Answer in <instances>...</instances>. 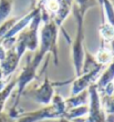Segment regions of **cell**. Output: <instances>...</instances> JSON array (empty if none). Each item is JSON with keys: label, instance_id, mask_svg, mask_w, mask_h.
Segmentation results:
<instances>
[{"label": "cell", "instance_id": "cell-20", "mask_svg": "<svg viewBox=\"0 0 114 122\" xmlns=\"http://www.w3.org/2000/svg\"><path fill=\"white\" fill-rule=\"evenodd\" d=\"M0 79H3V74H2V70H1V66H0Z\"/></svg>", "mask_w": 114, "mask_h": 122}, {"label": "cell", "instance_id": "cell-10", "mask_svg": "<svg viewBox=\"0 0 114 122\" xmlns=\"http://www.w3.org/2000/svg\"><path fill=\"white\" fill-rule=\"evenodd\" d=\"M65 102V107L67 109H71V108H76V107H82V106H88L89 104V92L88 90H84L82 92L74 94V96H70L69 98L64 99Z\"/></svg>", "mask_w": 114, "mask_h": 122}, {"label": "cell", "instance_id": "cell-2", "mask_svg": "<svg viewBox=\"0 0 114 122\" xmlns=\"http://www.w3.org/2000/svg\"><path fill=\"white\" fill-rule=\"evenodd\" d=\"M67 110L64 98L59 93H54L52 101L47 106L30 112H21L15 122H40L62 118Z\"/></svg>", "mask_w": 114, "mask_h": 122}, {"label": "cell", "instance_id": "cell-19", "mask_svg": "<svg viewBox=\"0 0 114 122\" xmlns=\"http://www.w3.org/2000/svg\"><path fill=\"white\" fill-rule=\"evenodd\" d=\"M7 86V81H6V79L3 78V79H0V91L1 90H3V88Z\"/></svg>", "mask_w": 114, "mask_h": 122}, {"label": "cell", "instance_id": "cell-8", "mask_svg": "<svg viewBox=\"0 0 114 122\" xmlns=\"http://www.w3.org/2000/svg\"><path fill=\"white\" fill-rule=\"evenodd\" d=\"M20 60H21V58L17 53L16 49H15V46H13L12 48L6 50L5 58H3V60L0 61V66H1V70H2V74L5 79L10 77L17 70Z\"/></svg>", "mask_w": 114, "mask_h": 122}, {"label": "cell", "instance_id": "cell-12", "mask_svg": "<svg viewBox=\"0 0 114 122\" xmlns=\"http://www.w3.org/2000/svg\"><path fill=\"white\" fill-rule=\"evenodd\" d=\"M100 32V37H101V41L106 42V43H111L114 40V28L109 25L106 21H102L99 28Z\"/></svg>", "mask_w": 114, "mask_h": 122}, {"label": "cell", "instance_id": "cell-3", "mask_svg": "<svg viewBox=\"0 0 114 122\" xmlns=\"http://www.w3.org/2000/svg\"><path fill=\"white\" fill-rule=\"evenodd\" d=\"M72 5L73 0H39L37 6L41 11L42 21L52 20L59 27V29L64 32L62 29V23L71 12Z\"/></svg>", "mask_w": 114, "mask_h": 122}, {"label": "cell", "instance_id": "cell-7", "mask_svg": "<svg viewBox=\"0 0 114 122\" xmlns=\"http://www.w3.org/2000/svg\"><path fill=\"white\" fill-rule=\"evenodd\" d=\"M103 68H104L103 66H98L96 68L88 71V72L81 73L79 77H75V79L73 80L72 84H71L70 96H74V94H78V93L82 92L84 90H88V88L91 84L95 83L98 81Z\"/></svg>", "mask_w": 114, "mask_h": 122}, {"label": "cell", "instance_id": "cell-16", "mask_svg": "<svg viewBox=\"0 0 114 122\" xmlns=\"http://www.w3.org/2000/svg\"><path fill=\"white\" fill-rule=\"evenodd\" d=\"M103 109L106 116H114V93L111 96L101 97Z\"/></svg>", "mask_w": 114, "mask_h": 122}, {"label": "cell", "instance_id": "cell-15", "mask_svg": "<svg viewBox=\"0 0 114 122\" xmlns=\"http://www.w3.org/2000/svg\"><path fill=\"white\" fill-rule=\"evenodd\" d=\"M12 0H0V25L5 22L12 11Z\"/></svg>", "mask_w": 114, "mask_h": 122}, {"label": "cell", "instance_id": "cell-4", "mask_svg": "<svg viewBox=\"0 0 114 122\" xmlns=\"http://www.w3.org/2000/svg\"><path fill=\"white\" fill-rule=\"evenodd\" d=\"M42 21L41 11L31 20L29 26L20 32L16 38L15 49L20 58L25 56V51H35L39 47V27Z\"/></svg>", "mask_w": 114, "mask_h": 122}, {"label": "cell", "instance_id": "cell-14", "mask_svg": "<svg viewBox=\"0 0 114 122\" xmlns=\"http://www.w3.org/2000/svg\"><path fill=\"white\" fill-rule=\"evenodd\" d=\"M98 66H101V64L98 63V61L95 59L94 55H92L90 51H88L85 49V52H84V59H83V66H82V73L83 72H88V71L92 70L96 68Z\"/></svg>", "mask_w": 114, "mask_h": 122}, {"label": "cell", "instance_id": "cell-18", "mask_svg": "<svg viewBox=\"0 0 114 122\" xmlns=\"http://www.w3.org/2000/svg\"><path fill=\"white\" fill-rule=\"evenodd\" d=\"M5 56H6V50H5V48L2 47V45H1V42H0V61L3 60V58H5Z\"/></svg>", "mask_w": 114, "mask_h": 122}, {"label": "cell", "instance_id": "cell-6", "mask_svg": "<svg viewBox=\"0 0 114 122\" xmlns=\"http://www.w3.org/2000/svg\"><path fill=\"white\" fill-rule=\"evenodd\" d=\"M89 104H88V118L85 122H106V114L103 109L102 99L96 87V83L91 84L88 88Z\"/></svg>", "mask_w": 114, "mask_h": 122}, {"label": "cell", "instance_id": "cell-17", "mask_svg": "<svg viewBox=\"0 0 114 122\" xmlns=\"http://www.w3.org/2000/svg\"><path fill=\"white\" fill-rule=\"evenodd\" d=\"M16 120L13 119L12 117L10 116L8 112H0V122H15Z\"/></svg>", "mask_w": 114, "mask_h": 122}, {"label": "cell", "instance_id": "cell-13", "mask_svg": "<svg viewBox=\"0 0 114 122\" xmlns=\"http://www.w3.org/2000/svg\"><path fill=\"white\" fill-rule=\"evenodd\" d=\"M16 84H17V81L16 79H13V80L10 81L9 83H7V86L3 88V90L0 91V112H2L5 110V106H6L7 100L9 99L11 93L15 91Z\"/></svg>", "mask_w": 114, "mask_h": 122}, {"label": "cell", "instance_id": "cell-1", "mask_svg": "<svg viewBox=\"0 0 114 122\" xmlns=\"http://www.w3.org/2000/svg\"><path fill=\"white\" fill-rule=\"evenodd\" d=\"M58 36H59V27L52 20L43 21V27L39 35V47L35 51V55L28 58L29 62L33 68L39 69L42 60L47 55L52 56L55 64L59 63Z\"/></svg>", "mask_w": 114, "mask_h": 122}, {"label": "cell", "instance_id": "cell-21", "mask_svg": "<svg viewBox=\"0 0 114 122\" xmlns=\"http://www.w3.org/2000/svg\"><path fill=\"white\" fill-rule=\"evenodd\" d=\"M113 83H114V80H113Z\"/></svg>", "mask_w": 114, "mask_h": 122}, {"label": "cell", "instance_id": "cell-5", "mask_svg": "<svg viewBox=\"0 0 114 122\" xmlns=\"http://www.w3.org/2000/svg\"><path fill=\"white\" fill-rule=\"evenodd\" d=\"M70 80L63 81V82H53L49 79L47 74L45 76L43 82L38 86H32L31 88H27L23 91L22 96H25L27 98L31 99L33 102L47 106L52 101V98L54 96V87L57 86H63V84L69 83Z\"/></svg>", "mask_w": 114, "mask_h": 122}, {"label": "cell", "instance_id": "cell-9", "mask_svg": "<svg viewBox=\"0 0 114 122\" xmlns=\"http://www.w3.org/2000/svg\"><path fill=\"white\" fill-rule=\"evenodd\" d=\"M94 57L96 59V61H98V63L105 68L108 67L110 62L112 61V59L114 57V52L109 43L101 41V46H100L98 52L94 55Z\"/></svg>", "mask_w": 114, "mask_h": 122}, {"label": "cell", "instance_id": "cell-11", "mask_svg": "<svg viewBox=\"0 0 114 122\" xmlns=\"http://www.w3.org/2000/svg\"><path fill=\"white\" fill-rule=\"evenodd\" d=\"M99 6L101 7L102 21L104 20L114 28V5L111 0H98Z\"/></svg>", "mask_w": 114, "mask_h": 122}]
</instances>
